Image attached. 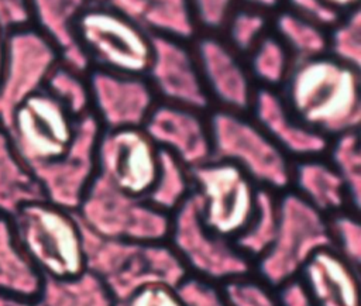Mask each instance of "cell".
I'll return each mask as SVG.
<instances>
[{
	"label": "cell",
	"mask_w": 361,
	"mask_h": 306,
	"mask_svg": "<svg viewBox=\"0 0 361 306\" xmlns=\"http://www.w3.org/2000/svg\"><path fill=\"white\" fill-rule=\"evenodd\" d=\"M314 306H358L355 265L330 245L314 248L298 271Z\"/></svg>",
	"instance_id": "9a60e30c"
},
{
	"label": "cell",
	"mask_w": 361,
	"mask_h": 306,
	"mask_svg": "<svg viewBox=\"0 0 361 306\" xmlns=\"http://www.w3.org/2000/svg\"><path fill=\"white\" fill-rule=\"evenodd\" d=\"M102 126L89 111L76 120L73 140L66 152L55 161L32 168L44 199L75 210L96 173V147Z\"/></svg>",
	"instance_id": "9c48e42d"
},
{
	"label": "cell",
	"mask_w": 361,
	"mask_h": 306,
	"mask_svg": "<svg viewBox=\"0 0 361 306\" xmlns=\"http://www.w3.org/2000/svg\"><path fill=\"white\" fill-rule=\"evenodd\" d=\"M38 199H44L42 190L0 123V213L10 217L25 203Z\"/></svg>",
	"instance_id": "ffe728a7"
},
{
	"label": "cell",
	"mask_w": 361,
	"mask_h": 306,
	"mask_svg": "<svg viewBox=\"0 0 361 306\" xmlns=\"http://www.w3.org/2000/svg\"><path fill=\"white\" fill-rule=\"evenodd\" d=\"M276 295L279 306H314L298 278H290L282 285Z\"/></svg>",
	"instance_id": "d590c367"
},
{
	"label": "cell",
	"mask_w": 361,
	"mask_h": 306,
	"mask_svg": "<svg viewBox=\"0 0 361 306\" xmlns=\"http://www.w3.org/2000/svg\"><path fill=\"white\" fill-rule=\"evenodd\" d=\"M331 157L334 168L343 180H354V185L357 186L360 179V142L357 130H350L336 135Z\"/></svg>",
	"instance_id": "f1b7e54d"
},
{
	"label": "cell",
	"mask_w": 361,
	"mask_h": 306,
	"mask_svg": "<svg viewBox=\"0 0 361 306\" xmlns=\"http://www.w3.org/2000/svg\"><path fill=\"white\" fill-rule=\"evenodd\" d=\"M176 290L186 306H227L223 293L207 281L182 279Z\"/></svg>",
	"instance_id": "1f68e13d"
},
{
	"label": "cell",
	"mask_w": 361,
	"mask_h": 306,
	"mask_svg": "<svg viewBox=\"0 0 361 306\" xmlns=\"http://www.w3.org/2000/svg\"><path fill=\"white\" fill-rule=\"evenodd\" d=\"M10 220L18 243L44 278L71 279L87 269L73 210L38 199L21 206Z\"/></svg>",
	"instance_id": "7a4b0ae2"
},
{
	"label": "cell",
	"mask_w": 361,
	"mask_h": 306,
	"mask_svg": "<svg viewBox=\"0 0 361 306\" xmlns=\"http://www.w3.org/2000/svg\"><path fill=\"white\" fill-rule=\"evenodd\" d=\"M221 293L227 306H279L276 295L264 282L238 275L223 282Z\"/></svg>",
	"instance_id": "83f0119b"
},
{
	"label": "cell",
	"mask_w": 361,
	"mask_h": 306,
	"mask_svg": "<svg viewBox=\"0 0 361 306\" xmlns=\"http://www.w3.org/2000/svg\"><path fill=\"white\" fill-rule=\"evenodd\" d=\"M212 158L240 165L254 180L269 186H285L292 179L285 152L267 133L243 113L219 110L209 120Z\"/></svg>",
	"instance_id": "5b68a950"
},
{
	"label": "cell",
	"mask_w": 361,
	"mask_h": 306,
	"mask_svg": "<svg viewBox=\"0 0 361 306\" xmlns=\"http://www.w3.org/2000/svg\"><path fill=\"white\" fill-rule=\"evenodd\" d=\"M197 25L214 31L223 28L237 0H189Z\"/></svg>",
	"instance_id": "4dcf8cb0"
},
{
	"label": "cell",
	"mask_w": 361,
	"mask_h": 306,
	"mask_svg": "<svg viewBox=\"0 0 361 306\" xmlns=\"http://www.w3.org/2000/svg\"><path fill=\"white\" fill-rule=\"evenodd\" d=\"M255 123L283 151L300 159L320 155L327 148V138L302 124L285 106L281 94L269 87L254 92L251 107Z\"/></svg>",
	"instance_id": "e0dca14e"
},
{
	"label": "cell",
	"mask_w": 361,
	"mask_h": 306,
	"mask_svg": "<svg viewBox=\"0 0 361 306\" xmlns=\"http://www.w3.org/2000/svg\"><path fill=\"white\" fill-rule=\"evenodd\" d=\"M243 3L245 4V7L267 13L278 8L281 4V0H243Z\"/></svg>",
	"instance_id": "74e56055"
},
{
	"label": "cell",
	"mask_w": 361,
	"mask_h": 306,
	"mask_svg": "<svg viewBox=\"0 0 361 306\" xmlns=\"http://www.w3.org/2000/svg\"><path fill=\"white\" fill-rule=\"evenodd\" d=\"M7 38L8 32L0 27V78L3 73L4 62H6V52H7Z\"/></svg>",
	"instance_id": "ab89813d"
},
{
	"label": "cell",
	"mask_w": 361,
	"mask_h": 306,
	"mask_svg": "<svg viewBox=\"0 0 361 306\" xmlns=\"http://www.w3.org/2000/svg\"><path fill=\"white\" fill-rule=\"evenodd\" d=\"M113 306H186L175 286L164 282H151L134 289Z\"/></svg>",
	"instance_id": "f546056e"
},
{
	"label": "cell",
	"mask_w": 361,
	"mask_h": 306,
	"mask_svg": "<svg viewBox=\"0 0 361 306\" xmlns=\"http://www.w3.org/2000/svg\"><path fill=\"white\" fill-rule=\"evenodd\" d=\"M142 128L159 148L190 168L212 158L209 121H204L200 110L166 102L155 103Z\"/></svg>",
	"instance_id": "4fadbf2b"
},
{
	"label": "cell",
	"mask_w": 361,
	"mask_h": 306,
	"mask_svg": "<svg viewBox=\"0 0 361 306\" xmlns=\"http://www.w3.org/2000/svg\"><path fill=\"white\" fill-rule=\"evenodd\" d=\"M175 238L179 251L199 272L212 279H230L247 274V261L231 250H223V238L209 233L197 216L196 204L192 202L179 206L178 223L175 224Z\"/></svg>",
	"instance_id": "5bb4252c"
},
{
	"label": "cell",
	"mask_w": 361,
	"mask_h": 306,
	"mask_svg": "<svg viewBox=\"0 0 361 306\" xmlns=\"http://www.w3.org/2000/svg\"><path fill=\"white\" fill-rule=\"evenodd\" d=\"M327 35V54L360 71L361 65V13L353 8L338 18Z\"/></svg>",
	"instance_id": "484cf974"
},
{
	"label": "cell",
	"mask_w": 361,
	"mask_h": 306,
	"mask_svg": "<svg viewBox=\"0 0 361 306\" xmlns=\"http://www.w3.org/2000/svg\"><path fill=\"white\" fill-rule=\"evenodd\" d=\"M76 120L59 100L42 89L16 109L6 128L18 155L32 169L66 152L75 135Z\"/></svg>",
	"instance_id": "8992f818"
},
{
	"label": "cell",
	"mask_w": 361,
	"mask_h": 306,
	"mask_svg": "<svg viewBox=\"0 0 361 306\" xmlns=\"http://www.w3.org/2000/svg\"><path fill=\"white\" fill-rule=\"evenodd\" d=\"M197 216L203 227L223 240L240 238L252 224L259 204L254 179L235 162L210 158L190 168Z\"/></svg>",
	"instance_id": "3957f363"
},
{
	"label": "cell",
	"mask_w": 361,
	"mask_h": 306,
	"mask_svg": "<svg viewBox=\"0 0 361 306\" xmlns=\"http://www.w3.org/2000/svg\"><path fill=\"white\" fill-rule=\"evenodd\" d=\"M151 35L186 41L193 38L197 23L189 0H104Z\"/></svg>",
	"instance_id": "ac0fdd59"
},
{
	"label": "cell",
	"mask_w": 361,
	"mask_h": 306,
	"mask_svg": "<svg viewBox=\"0 0 361 306\" xmlns=\"http://www.w3.org/2000/svg\"><path fill=\"white\" fill-rule=\"evenodd\" d=\"M0 306H42V303L38 298L0 293Z\"/></svg>",
	"instance_id": "8d00e7d4"
},
{
	"label": "cell",
	"mask_w": 361,
	"mask_h": 306,
	"mask_svg": "<svg viewBox=\"0 0 361 306\" xmlns=\"http://www.w3.org/2000/svg\"><path fill=\"white\" fill-rule=\"evenodd\" d=\"M96 166L99 178L117 190L147 197L158 183L159 147L142 127L106 130L97 141Z\"/></svg>",
	"instance_id": "52a82bcc"
},
{
	"label": "cell",
	"mask_w": 361,
	"mask_h": 306,
	"mask_svg": "<svg viewBox=\"0 0 361 306\" xmlns=\"http://www.w3.org/2000/svg\"><path fill=\"white\" fill-rule=\"evenodd\" d=\"M290 11L322 25L331 27L338 18L340 14L329 7L323 0H286Z\"/></svg>",
	"instance_id": "d6a6232c"
},
{
	"label": "cell",
	"mask_w": 361,
	"mask_h": 306,
	"mask_svg": "<svg viewBox=\"0 0 361 306\" xmlns=\"http://www.w3.org/2000/svg\"><path fill=\"white\" fill-rule=\"evenodd\" d=\"M193 52L209 99L216 100L221 110L244 113L254 97L251 75L230 45L214 37L202 35Z\"/></svg>",
	"instance_id": "7c38bea8"
},
{
	"label": "cell",
	"mask_w": 361,
	"mask_h": 306,
	"mask_svg": "<svg viewBox=\"0 0 361 306\" xmlns=\"http://www.w3.org/2000/svg\"><path fill=\"white\" fill-rule=\"evenodd\" d=\"M223 28L226 30V42L230 45V48L237 54H248L267 34V13L250 7L238 10L234 8L226 20Z\"/></svg>",
	"instance_id": "4316f807"
},
{
	"label": "cell",
	"mask_w": 361,
	"mask_h": 306,
	"mask_svg": "<svg viewBox=\"0 0 361 306\" xmlns=\"http://www.w3.org/2000/svg\"><path fill=\"white\" fill-rule=\"evenodd\" d=\"M56 100H59L66 110L79 118L90 111V90L83 73L58 62L49 73L45 87Z\"/></svg>",
	"instance_id": "d4e9b609"
},
{
	"label": "cell",
	"mask_w": 361,
	"mask_h": 306,
	"mask_svg": "<svg viewBox=\"0 0 361 306\" xmlns=\"http://www.w3.org/2000/svg\"><path fill=\"white\" fill-rule=\"evenodd\" d=\"M282 100L306 127L327 135L357 130L361 116L360 75L329 54L293 61Z\"/></svg>",
	"instance_id": "6da1fadb"
},
{
	"label": "cell",
	"mask_w": 361,
	"mask_h": 306,
	"mask_svg": "<svg viewBox=\"0 0 361 306\" xmlns=\"http://www.w3.org/2000/svg\"><path fill=\"white\" fill-rule=\"evenodd\" d=\"M90 0H28L30 25L55 48L59 62L86 73L90 61L78 38V21Z\"/></svg>",
	"instance_id": "2e32d148"
},
{
	"label": "cell",
	"mask_w": 361,
	"mask_h": 306,
	"mask_svg": "<svg viewBox=\"0 0 361 306\" xmlns=\"http://www.w3.org/2000/svg\"><path fill=\"white\" fill-rule=\"evenodd\" d=\"M337 224V234L340 237V241H337V245L341 244V247L345 250L343 251V255L351 261L353 264H358V243H360V233H358V223L353 221L350 217L340 216L336 219Z\"/></svg>",
	"instance_id": "e575fe53"
},
{
	"label": "cell",
	"mask_w": 361,
	"mask_h": 306,
	"mask_svg": "<svg viewBox=\"0 0 361 306\" xmlns=\"http://www.w3.org/2000/svg\"><path fill=\"white\" fill-rule=\"evenodd\" d=\"M151 61L147 71L149 85L162 102L204 110L210 99L204 89L199 65L185 41L151 35Z\"/></svg>",
	"instance_id": "30bf717a"
},
{
	"label": "cell",
	"mask_w": 361,
	"mask_h": 306,
	"mask_svg": "<svg viewBox=\"0 0 361 306\" xmlns=\"http://www.w3.org/2000/svg\"><path fill=\"white\" fill-rule=\"evenodd\" d=\"M90 1H92V3H103L104 0H90Z\"/></svg>",
	"instance_id": "60d3db41"
},
{
	"label": "cell",
	"mask_w": 361,
	"mask_h": 306,
	"mask_svg": "<svg viewBox=\"0 0 361 306\" xmlns=\"http://www.w3.org/2000/svg\"><path fill=\"white\" fill-rule=\"evenodd\" d=\"M87 83L93 114L106 130L142 127L155 106V93L142 76L94 68Z\"/></svg>",
	"instance_id": "8fae6325"
},
{
	"label": "cell",
	"mask_w": 361,
	"mask_h": 306,
	"mask_svg": "<svg viewBox=\"0 0 361 306\" xmlns=\"http://www.w3.org/2000/svg\"><path fill=\"white\" fill-rule=\"evenodd\" d=\"M293 59L275 34H265L248 52V72L251 78L267 86L282 85Z\"/></svg>",
	"instance_id": "cb8c5ba5"
},
{
	"label": "cell",
	"mask_w": 361,
	"mask_h": 306,
	"mask_svg": "<svg viewBox=\"0 0 361 306\" xmlns=\"http://www.w3.org/2000/svg\"><path fill=\"white\" fill-rule=\"evenodd\" d=\"M44 276L18 243L11 220L0 213V293L38 298Z\"/></svg>",
	"instance_id": "d6986e66"
},
{
	"label": "cell",
	"mask_w": 361,
	"mask_h": 306,
	"mask_svg": "<svg viewBox=\"0 0 361 306\" xmlns=\"http://www.w3.org/2000/svg\"><path fill=\"white\" fill-rule=\"evenodd\" d=\"M58 62L59 56L52 44L32 25L8 32L0 78V123L4 127L23 102L45 87Z\"/></svg>",
	"instance_id": "ba28073f"
},
{
	"label": "cell",
	"mask_w": 361,
	"mask_h": 306,
	"mask_svg": "<svg viewBox=\"0 0 361 306\" xmlns=\"http://www.w3.org/2000/svg\"><path fill=\"white\" fill-rule=\"evenodd\" d=\"M324 27L290 11H281L275 18V35L289 51L293 61L327 54Z\"/></svg>",
	"instance_id": "7402d4cb"
},
{
	"label": "cell",
	"mask_w": 361,
	"mask_h": 306,
	"mask_svg": "<svg viewBox=\"0 0 361 306\" xmlns=\"http://www.w3.org/2000/svg\"><path fill=\"white\" fill-rule=\"evenodd\" d=\"M38 299L42 306H113L114 299L106 283L86 269L71 279L44 278Z\"/></svg>",
	"instance_id": "44dd1931"
},
{
	"label": "cell",
	"mask_w": 361,
	"mask_h": 306,
	"mask_svg": "<svg viewBox=\"0 0 361 306\" xmlns=\"http://www.w3.org/2000/svg\"><path fill=\"white\" fill-rule=\"evenodd\" d=\"M78 38L97 68L142 76L151 61V34L104 3H90L78 21Z\"/></svg>",
	"instance_id": "277c9868"
},
{
	"label": "cell",
	"mask_w": 361,
	"mask_h": 306,
	"mask_svg": "<svg viewBox=\"0 0 361 306\" xmlns=\"http://www.w3.org/2000/svg\"><path fill=\"white\" fill-rule=\"evenodd\" d=\"M292 179L298 180L303 193L309 195V203L314 207L338 209L343 206V178L336 171L320 161L305 158L292 169Z\"/></svg>",
	"instance_id": "603a6c76"
},
{
	"label": "cell",
	"mask_w": 361,
	"mask_h": 306,
	"mask_svg": "<svg viewBox=\"0 0 361 306\" xmlns=\"http://www.w3.org/2000/svg\"><path fill=\"white\" fill-rule=\"evenodd\" d=\"M30 25L28 0H0V27L7 32Z\"/></svg>",
	"instance_id": "836d02e7"
},
{
	"label": "cell",
	"mask_w": 361,
	"mask_h": 306,
	"mask_svg": "<svg viewBox=\"0 0 361 306\" xmlns=\"http://www.w3.org/2000/svg\"><path fill=\"white\" fill-rule=\"evenodd\" d=\"M329 7H331L334 11H337L338 14L341 13H347L353 8L358 7L360 0H323Z\"/></svg>",
	"instance_id": "f35d334b"
}]
</instances>
